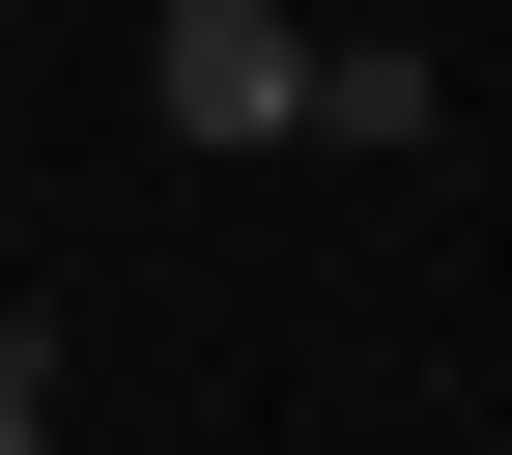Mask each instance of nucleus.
<instances>
[{
    "label": "nucleus",
    "instance_id": "obj_2",
    "mask_svg": "<svg viewBox=\"0 0 512 455\" xmlns=\"http://www.w3.org/2000/svg\"><path fill=\"white\" fill-rule=\"evenodd\" d=\"M313 143L399 171V143H427V57H399V29H313Z\"/></svg>",
    "mask_w": 512,
    "mask_h": 455
},
{
    "label": "nucleus",
    "instance_id": "obj_3",
    "mask_svg": "<svg viewBox=\"0 0 512 455\" xmlns=\"http://www.w3.org/2000/svg\"><path fill=\"white\" fill-rule=\"evenodd\" d=\"M0 455H57V342H0Z\"/></svg>",
    "mask_w": 512,
    "mask_h": 455
},
{
    "label": "nucleus",
    "instance_id": "obj_1",
    "mask_svg": "<svg viewBox=\"0 0 512 455\" xmlns=\"http://www.w3.org/2000/svg\"><path fill=\"white\" fill-rule=\"evenodd\" d=\"M143 114H171V143H313V29H285V0H171V29H143Z\"/></svg>",
    "mask_w": 512,
    "mask_h": 455
}]
</instances>
